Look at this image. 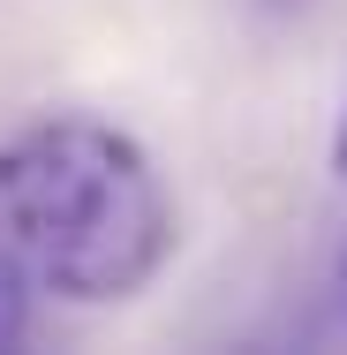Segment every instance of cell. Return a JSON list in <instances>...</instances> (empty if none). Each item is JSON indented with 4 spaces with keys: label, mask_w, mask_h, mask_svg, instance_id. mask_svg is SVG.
Instances as JSON below:
<instances>
[{
    "label": "cell",
    "mask_w": 347,
    "mask_h": 355,
    "mask_svg": "<svg viewBox=\"0 0 347 355\" xmlns=\"http://www.w3.org/2000/svg\"><path fill=\"white\" fill-rule=\"evenodd\" d=\"M332 166L347 174V114H340V137H332Z\"/></svg>",
    "instance_id": "3957f363"
},
{
    "label": "cell",
    "mask_w": 347,
    "mask_h": 355,
    "mask_svg": "<svg viewBox=\"0 0 347 355\" xmlns=\"http://www.w3.org/2000/svg\"><path fill=\"white\" fill-rule=\"evenodd\" d=\"M30 302H38V287L0 265V348H23L30 340Z\"/></svg>",
    "instance_id": "7a4b0ae2"
},
{
    "label": "cell",
    "mask_w": 347,
    "mask_h": 355,
    "mask_svg": "<svg viewBox=\"0 0 347 355\" xmlns=\"http://www.w3.org/2000/svg\"><path fill=\"white\" fill-rule=\"evenodd\" d=\"M174 257V197L136 137L46 121L0 144V265L61 302H129Z\"/></svg>",
    "instance_id": "6da1fadb"
},
{
    "label": "cell",
    "mask_w": 347,
    "mask_h": 355,
    "mask_svg": "<svg viewBox=\"0 0 347 355\" xmlns=\"http://www.w3.org/2000/svg\"><path fill=\"white\" fill-rule=\"evenodd\" d=\"M272 8H294V0H272Z\"/></svg>",
    "instance_id": "277c9868"
}]
</instances>
